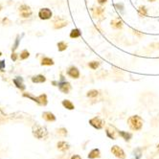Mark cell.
<instances>
[{"mask_svg": "<svg viewBox=\"0 0 159 159\" xmlns=\"http://www.w3.org/2000/svg\"><path fill=\"white\" fill-rule=\"evenodd\" d=\"M58 148L64 151V150H67L69 148V145L67 144L66 142H59L58 143Z\"/></svg>", "mask_w": 159, "mask_h": 159, "instance_id": "d6986e66", "label": "cell"}, {"mask_svg": "<svg viewBox=\"0 0 159 159\" xmlns=\"http://www.w3.org/2000/svg\"><path fill=\"white\" fill-rule=\"evenodd\" d=\"M58 132H59V134L63 135V136L67 134V130H66L65 128H60V129H58Z\"/></svg>", "mask_w": 159, "mask_h": 159, "instance_id": "4316f807", "label": "cell"}, {"mask_svg": "<svg viewBox=\"0 0 159 159\" xmlns=\"http://www.w3.org/2000/svg\"><path fill=\"white\" fill-rule=\"evenodd\" d=\"M52 12L50 9L48 8H43V9H41L39 13V17L40 19H43V20H46V19H49L52 17Z\"/></svg>", "mask_w": 159, "mask_h": 159, "instance_id": "277c9868", "label": "cell"}, {"mask_svg": "<svg viewBox=\"0 0 159 159\" xmlns=\"http://www.w3.org/2000/svg\"><path fill=\"white\" fill-rule=\"evenodd\" d=\"M33 134L34 136L37 137L38 139H43L47 136V130L45 127L36 124L33 126Z\"/></svg>", "mask_w": 159, "mask_h": 159, "instance_id": "7a4b0ae2", "label": "cell"}, {"mask_svg": "<svg viewBox=\"0 0 159 159\" xmlns=\"http://www.w3.org/2000/svg\"><path fill=\"white\" fill-rule=\"evenodd\" d=\"M71 159H82L79 155H74V156H72Z\"/></svg>", "mask_w": 159, "mask_h": 159, "instance_id": "4dcf8cb0", "label": "cell"}, {"mask_svg": "<svg viewBox=\"0 0 159 159\" xmlns=\"http://www.w3.org/2000/svg\"><path fill=\"white\" fill-rule=\"evenodd\" d=\"M95 13L97 14V16H102L103 13H104V9H103V8H96Z\"/></svg>", "mask_w": 159, "mask_h": 159, "instance_id": "484cf974", "label": "cell"}, {"mask_svg": "<svg viewBox=\"0 0 159 159\" xmlns=\"http://www.w3.org/2000/svg\"><path fill=\"white\" fill-rule=\"evenodd\" d=\"M148 1H150V2H153V1H155V0H148Z\"/></svg>", "mask_w": 159, "mask_h": 159, "instance_id": "1f68e13d", "label": "cell"}, {"mask_svg": "<svg viewBox=\"0 0 159 159\" xmlns=\"http://www.w3.org/2000/svg\"><path fill=\"white\" fill-rule=\"evenodd\" d=\"M98 157H100V150L97 149V148L91 150V151L89 152V154H88V158H90V159L98 158Z\"/></svg>", "mask_w": 159, "mask_h": 159, "instance_id": "2e32d148", "label": "cell"}, {"mask_svg": "<svg viewBox=\"0 0 159 159\" xmlns=\"http://www.w3.org/2000/svg\"><path fill=\"white\" fill-rule=\"evenodd\" d=\"M1 9H2V7H1V5H0V11H1Z\"/></svg>", "mask_w": 159, "mask_h": 159, "instance_id": "d6a6232c", "label": "cell"}, {"mask_svg": "<svg viewBox=\"0 0 159 159\" xmlns=\"http://www.w3.org/2000/svg\"><path fill=\"white\" fill-rule=\"evenodd\" d=\"M99 65H100V62L99 61H96V60L91 61V62H89V63H88V66H89L91 69H93V70L97 69V68L99 67Z\"/></svg>", "mask_w": 159, "mask_h": 159, "instance_id": "44dd1931", "label": "cell"}, {"mask_svg": "<svg viewBox=\"0 0 159 159\" xmlns=\"http://www.w3.org/2000/svg\"><path fill=\"white\" fill-rule=\"evenodd\" d=\"M67 24H68L67 21L63 20V19H60V21L54 22V27H55V29H60V28L67 26Z\"/></svg>", "mask_w": 159, "mask_h": 159, "instance_id": "8fae6325", "label": "cell"}, {"mask_svg": "<svg viewBox=\"0 0 159 159\" xmlns=\"http://www.w3.org/2000/svg\"><path fill=\"white\" fill-rule=\"evenodd\" d=\"M4 67H5V61H0V71H2L3 69H4Z\"/></svg>", "mask_w": 159, "mask_h": 159, "instance_id": "83f0119b", "label": "cell"}, {"mask_svg": "<svg viewBox=\"0 0 159 159\" xmlns=\"http://www.w3.org/2000/svg\"><path fill=\"white\" fill-rule=\"evenodd\" d=\"M1 55H2V54H1V52H0V56H1Z\"/></svg>", "mask_w": 159, "mask_h": 159, "instance_id": "836d02e7", "label": "cell"}, {"mask_svg": "<svg viewBox=\"0 0 159 159\" xmlns=\"http://www.w3.org/2000/svg\"><path fill=\"white\" fill-rule=\"evenodd\" d=\"M23 96H24V97H28V98H30V99H32L33 101H35L36 103L41 104V105H46V104H47V96H46L45 94H42V95H40V96H39V97H33V96H32V95H30V94L24 93L23 94Z\"/></svg>", "mask_w": 159, "mask_h": 159, "instance_id": "3957f363", "label": "cell"}, {"mask_svg": "<svg viewBox=\"0 0 159 159\" xmlns=\"http://www.w3.org/2000/svg\"><path fill=\"white\" fill-rule=\"evenodd\" d=\"M59 88L61 92L68 94L71 90V84L68 82H61L59 83Z\"/></svg>", "mask_w": 159, "mask_h": 159, "instance_id": "52a82bcc", "label": "cell"}, {"mask_svg": "<svg viewBox=\"0 0 159 159\" xmlns=\"http://www.w3.org/2000/svg\"><path fill=\"white\" fill-rule=\"evenodd\" d=\"M29 56H30V53L28 52L27 50H24V51H22V53L20 54V59L21 60H25V59L29 58Z\"/></svg>", "mask_w": 159, "mask_h": 159, "instance_id": "cb8c5ba5", "label": "cell"}, {"mask_svg": "<svg viewBox=\"0 0 159 159\" xmlns=\"http://www.w3.org/2000/svg\"><path fill=\"white\" fill-rule=\"evenodd\" d=\"M139 14L143 16V17H146L147 16V10L145 9V7H140L139 8Z\"/></svg>", "mask_w": 159, "mask_h": 159, "instance_id": "d4e9b609", "label": "cell"}, {"mask_svg": "<svg viewBox=\"0 0 159 159\" xmlns=\"http://www.w3.org/2000/svg\"><path fill=\"white\" fill-rule=\"evenodd\" d=\"M17 55L16 53H14V54H12V60H17Z\"/></svg>", "mask_w": 159, "mask_h": 159, "instance_id": "f1b7e54d", "label": "cell"}, {"mask_svg": "<svg viewBox=\"0 0 159 159\" xmlns=\"http://www.w3.org/2000/svg\"><path fill=\"white\" fill-rule=\"evenodd\" d=\"M119 134H120L122 137L124 138L125 140H129L130 138H131V134L130 133H127V132H125V131H119Z\"/></svg>", "mask_w": 159, "mask_h": 159, "instance_id": "603a6c76", "label": "cell"}, {"mask_svg": "<svg viewBox=\"0 0 159 159\" xmlns=\"http://www.w3.org/2000/svg\"><path fill=\"white\" fill-rule=\"evenodd\" d=\"M53 64H54V60H52V59H50V58H43L42 60H41V65L50 66L53 65Z\"/></svg>", "mask_w": 159, "mask_h": 159, "instance_id": "ac0fdd59", "label": "cell"}, {"mask_svg": "<svg viewBox=\"0 0 159 159\" xmlns=\"http://www.w3.org/2000/svg\"><path fill=\"white\" fill-rule=\"evenodd\" d=\"M58 49H59V51H60V52L64 51V50L67 49V44H66L64 41H60V42L58 43Z\"/></svg>", "mask_w": 159, "mask_h": 159, "instance_id": "ffe728a7", "label": "cell"}, {"mask_svg": "<svg viewBox=\"0 0 159 159\" xmlns=\"http://www.w3.org/2000/svg\"><path fill=\"white\" fill-rule=\"evenodd\" d=\"M158 147H159V146H158Z\"/></svg>", "mask_w": 159, "mask_h": 159, "instance_id": "e575fe53", "label": "cell"}, {"mask_svg": "<svg viewBox=\"0 0 159 159\" xmlns=\"http://www.w3.org/2000/svg\"><path fill=\"white\" fill-rule=\"evenodd\" d=\"M111 151H112V153L114 154L116 157H118V158L123 159L126 157L124 150H123L120 147H118V146H113L112 148H111Z\"/></svg>", "mask_w": 159, "mask_h": 159, "instance_id": "5b68a950", "label": "cell"}, {"mask_svg": "<svg viewBox=\"0 0 159 159\" xmlns=\"http://www.w3.org/2000/svg\"><path fill=\"white\" fill-rule=\"evenodd\" d=\"M42 117H43L44 119L46 121H48V122H53V121L56 120V117L55 115L52 113V112H49V111H47V112H44L43 115H42Z\"/></svg>", "mask_w": 159, "mask_h": 159, "instance_id": "7c38bea8", "label": "cell"}, {"mask_svg": "<svg viewBox=\"0 0 159 159\" xmlns=\"http://www.w3.org/2000/svg\"><path fill=\"white\" fill-rule=\"evenodd\" d=\"M46 81V78L44 77L43 75H37V76H34L32 78V82L34 83H41Z\"/></svg>", "mask_w": 159, "mask_h": 159, "instance_id": "30bf717a", "label": "cell"}, {"mask_svg": "<svg viewBox=\"0 0 159 159\" xmlns=\"http://www.w3.org/2000/svg\"><path fill=\"white\" fill-rule=\"evenodd\" d=\"M62 105L65 107L66 109H68V110H73L75 108L74 104H72V102L71 101H69V100H63V101H62Z\"/></svg>", "mask_w": 159, "mask_h": 159, "instance_id": "4fadbf2b", "label": "cell"}, {"mask_svg": "<svg viewBox=\"0 0 159 159\" xmlns=\"http://www.w3.org/2000/svg\"><path fill=\"white\" fill-rule=\"evenodd\" d=\"M19 13L22 17H29L32 15V11H31L30 7L27 5H22L19 8Z\"/></svg>", "mask_w": 159, "mask_h": 159, "instance_id": "8992f818", "label": "cell"}, {"mask_svg": "<svg viewBox=\"0 0 159 159\" xmlns=\"http://www.w3.org/2000/svg\"><path fill=\"white\" fill-rule=\"evenodd\" d=\"M111 26L114 29H121L123 27V22L121 21L120 19H114L111 21Z\"/></svg>", "mask_w": 159, "mask_h": 159, "instance_id": "9a60e30c", "label": "cell"}, {"mask_svg": "<svg viewBox=\"0 0 159 159\" xmlns=\"http://www.w3.org/2000/svg\"><path fill=\"white\" fill-rule=\"evenodd\" d=\"M89 124L92 126H94L95 128H97V129H101L103 127V122L98 117H95L93 119H91L89 121Z\"/></svg>", "mask_w": 159, "mask_h": 159, "instance_id": "9c48e42d", "label": "cell"}, {"mask_svg": "<svg viewBox=\"0 0 159 159\" xmlns=\"http://www.w3.org/2000/svg\"><path fill=\"white\" fill-rule=\"evenodd\" d=\"M81 35H82V33L79 29H73L70 32V38L71 39H77V38L81 37Z\"/></svg>", "mask_w": 159, "mask_h": 159, "instance_id": "e0dca14e", "label": "cell"}, {"mask_svg": "<svg viewBox=\"0 0 159 159\" xmlns=\"http://www.w3.org/2000/svg\"><path fill=\"white\" fill-rule=\"evenodd\" d=\"M67 74H68V76H70L73 79H79L80 78V71H79V69L76 66H71L68 69Z\"/></svg>", "mask_w": 159, "mask_h": 159, "instance_id": "ba28073f", "label": "cell"}, {"mask_svg": "<svg viewBox=\"0 0 159 159\" xmlns=\"http://www.w3.org/2000/svg\"><path fill=\"white\" fill-rule=\"evenodd\" d=\"M98 90H95V89H92V90H90V91H88L87 92V97H90V98H94V97H97L98 96Z\"/></svg>", "mask_w": 159, "mask_h": 159, "instance_id": "7402d4cb", "label": "cell"}, {"mask_svg": "<svg viewBox=\"0 0 159 159\" xmlns=\"http://www.w3.org/2000/svg\"><path fill=\"white\" fill-rule=\"evenodd\" d=\"M14 82H15V84L17 85V88H19V89H21V90H24V89H25V86H24V84H23V82H22L21 78L17 77V79L14 80Z\"/></svg>", "mask_w": 159, "mask_h": 159, "instance_id": "5bb4252c", "label": "cell"}, {"mask_svg": "<svg viewBox=\"0 0 159 159\" xmlns=\"http://www.w3.org/2000/svg\"><path fill=\"white\" fill-rule=\"evenodd\" d=\"M127 123H128V125H129L132 130H140L142 128L143 120L141 117H139L137 115L131 116L130 118H128Z\"/></svg>", "mask_w": 159, "mask_h": 159, "instance_id": "6da1fadb", "label": "cell"}, {"mask_svg": "<svg viewBox=\"0 0 159 159\" xmlns=\"http://www.w3.org/2000/svg\"><path fill=\"white\" fill-rule=\"evenodd\" d=\"M97 1L99 2L100 4H104V3H105V2L107 1V0H97Z\"/></svg>", "mask_w": 159, "mask_h": 159, "instance_id": "f546056e", "label": "cell"}]
</instances>
